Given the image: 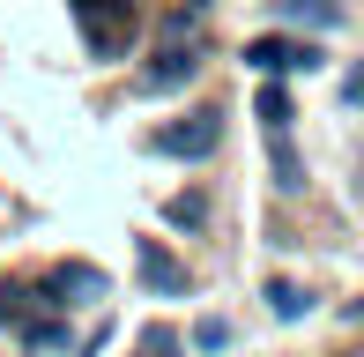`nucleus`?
Returning <instances> with one entry per match:
<instances>
[{
    "instance_id": "nucleus-1",
    "label": "nucleus",
    "mask_w": 364,
    "mask_h": 357,
    "mask_svg": "<svg viewBox=\"0 0 364 357\" xmlns=\"http://www.w3.org/2000/svg\"><path fill=\"white\" fill-rule=\"evenodd\" d=\"M75 23H82V45L90 53H127V38H134V0H68Z\"/></svg>"
},
{
    "instance_id": "nucleus-2",
    "label": "nucleus",
    "mask_w": 364,
    "mask_h": 357,
    "mask_svg": "<svg viewBox=\"0 0 364 357\" xmlns=\"http://www.w3.org/2000/svg\"><path fill=\"white\" fill-rule=\"evenodd\" d=\"M193 75H201V53H193V38H164L156 53H149V68L134 75V97H164V90H186Z\"/></svg>"
},
{
    "instance_id": "nucleus-3",
    "label": "nucleus",
    "mask_w": 364,
    "mask_h": 357,
    "mask_svg": "<svg viewBox=\"0 0 364 357\" xmlns=\"http://www.w3.org/2000/svg\"><path fill=\"white\" fill-rule=\"evenodd\" d=\"M216 142H223V112H193V119H178V127H156L149 149L156 156H216Z\"/></svg>"
},
{
    "instance_id": "nucleus-4",
    "label": "nucleus",
    "mask_w": 364,
    "mask_h": 357,
    "mask_svg": "<svg viewBox=\"0 0 364 357\" xmlns=\"http://www.w3.org/2000/svg\"><path fill=\"white\" fill-rule=\"evenodd\" d=\"M320 45H297V38H253V45H245V68H253V75H312V68H320Z\"/></svg>"
},
{
    "instance_id": "nucleus-5",
    "label": "nucleus",
    "mask_w": 364,
    "mask_h": 357,
    "mask_svg": "<svg viewBox=\"0 0 364 357\" xmlns=\"http://www.w3.org/2000/svg\"><path fill=\"white\" fill-rule=\"evenodd\" d=\"M134 268H141V283L156 290V298H186V268H178L156 238H134Z\"/></svg>"
},
{
    "instance_id": "nucleus-6",
    "label": "nucleus",
    "mask_w": 364,
    "mask_h": 357,
    "mask_svg": "<svg viewBox=\"0 0 364 357\" xmlns=\"http://www.w3.org/2000/svg\"><path fill=\"white\" fill-rule=\"evenodd\" d=\"M53 290H60V305H97V298H105V268H90V261H60L53 268Z\"/></svg>"
},
{
    "instance_id": "nucleus-7",
    "label": "nucleus",
    "mask_w": 364,
    "mask_h": 357,
    "mask_svg": "<svg viewBox=\"0 0 364 357\" xmlns=\"http://www.w3.org/2000/svg\"><path fill=\"white\" fill-rule=\"evenodd\" d=\"M268 156H275V193H297V186H305V164H297V149H290V127L268 134Z\"/></svg>"
},
{
    "instance_id": "nucleus-8",
    "label": "nucleus",
    "mask_w": 364,
    "mask_h": 357,
    "mask_svg": "<svg viewBox=\"0 0 364 357\" xmlns=\"http://www.w3.org/2000/svg\"><path fill=\"white\" fill-rule=\"evenodd\" d=\"M268 313H275V320H305V313H312V290H297V283H268Z\"/></svg>"
},
{
    "instance_id": "nucleus-9",
    "label": "nucleus",
    "mask_w": 364,
    "mask_h": 357,
    "mask_svg": "<svg viewBox=\"0 0 364 357\" xmlns=\"http://www.w3.org/2000/svg\"><path fill=\"white\" fill-rule=\"evenodd\" d=\"M283 15H290V23H312V30L342 23V8H335V0H283Z\"/></svg>"
},
{
    "instance_id": "nucleus-10",
    "label": "nucleus",
    "mask_w": 364,
    "mask_h": 357,
    "mask_svg": "<svg viewBox=\"0 0 364 357\" xmlns=\"http://www.w3.org/2000/svg\"><path fill=\"white\" fill-rule=\"evenodd\" d=\"M164 216L186 223V231H201V223H208V201H201V193H171V201H164Z\"/></svg>"
},
{
    "instance_id": "nucleus-11",
    "label": "nucleus",
    "mask_w": 364,
    "mask_h": 357,
    "mask_svg": "<svg viewBox=\"0 0 364 357\" xmlns=\"http://www.w3.org/2000/svg\"><path fill=\"white\" fill-rule=\"evenodd\" d=\"M260 127H268V134H283V127H290V97L275 90V82L260 90Z\"/></svg>"
},
{
    "instance_id": "nucleus-12",
    "label": "nucleus",
    "mask_w": 364,
    "mask_h": 357,
    "mask_svg": "<svg viewBox=\"0 0 364 357\" xmlns=\"http://www.w3.org/2000/svg\"><path fill=\"white\" fill-rule=\"evenodd\" d=\"M193 343H201V350H223L230 328H223V320H201V328H193Z\"/></svg>"
},
{
    "instance_id": "nucleus-13",
    "label": "nucleus",
    "mask_w": 364,
    "mask_h": 357,
    "mask_svg": "<svg viewBox=\"0 0 364 357\" xmlns=\"http://www.w3.org/2000/svg\"><path fill=\"white\" fill-rule=\"evenodd\" d=\"M342 97H350V105H364V68H350V82H342Z\"/></svg>"
},
{
    "instance_id": "nucleus-14",
    "label": "nucleus",
    "mask_w": 364,
    "mask_h": 357,
    "mask_svg": "<svg viewBox=\"0 0 364 357\" xmlns=\"http://www.w3.org/2000/svg\"><path fill=\"white\" fill-rule=\"evenodd\" d=\"M186 8H193V15H201V8H208V0H186Z\"/></svg>"
}]
</instances>
